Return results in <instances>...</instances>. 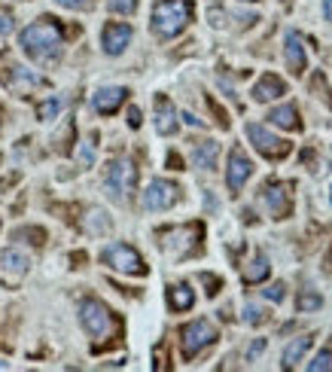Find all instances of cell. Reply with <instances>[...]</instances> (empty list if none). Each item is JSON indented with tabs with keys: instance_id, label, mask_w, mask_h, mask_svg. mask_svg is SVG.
Here are the masks:
<instances>
[{
	"instance_id": "6da1fadb",
	"label": "cell",
	"mask_w": 332,
	"mask_h": 372,
	"mask_svg": "<svg viewBox=\"0 0 332 372\" xmlns=\"http://www.w3.org/2000/svg\"><path fill=\"white\" fill-rule=\"evenodd\" d=\"M18 46H22V52L27 55L31 61L43 64V68H49L61 58L64 52V34L55 18H40V22L27 25L22 34H18Z\"/></svg>"
},
{
	"instance_id": "7a4b0ae2",
	"label": "cell",
	"mask_w": 332,
	"mask_h": 372,
	"mask_svg": "<svg viewBox=\"0 0 332 372\" xmlns=\"http://www.w3.org/2000/svg\"><path fill=\"white\" fill-rule=\"evenodd\" d=\"M189 18H192L189 4H180V0H155L153 31H155V37H162V40H171V37H177L183 27L189 25Z\"/></svg>"
},
{
	"instance_id": "3957f363",
	"label": "cell",
	"mask_w": 332,
	"mask_h": 372,
	"mask_svg": "<svg viewBox=\"0 0 332 372\" xmlns=\"http://www.w3.org/2000/svg\"><path fill=\"white\" fill-rule=\"evenodd\" d=\"M79 323L91 339H110L119 330L113 311H110L101 299H82L79 302Z\"/></svg>"
},
{
	"instance_id": "277c9868",
	"label": "cell",
	"mask_w": 332,
	"mask_h": 372,
	"mask_svg": "<svg viewBox=\"0 0 332 372\" xmlns=\"http://www.w3.org/2000/svg\"><path fill=\"white\" fill-rule=\"evenodd\" d=\"M137 186V168L132 159H113L104 171V190L113 202H125Z\"/></svg>"
},
{
	"instance_id": "5b68a950",
	"label": "cell",
	"mask_w": 332,
	"mask_h": 372,
	"mask_svg": "<svg viewBox=\"0 0 332 372\" xmlns=\"http://www.w3.org/2000/svg\"><path fill=\"white\" fill-rule=\"evenodd\" d=\"M201 223H189V226H177V229H168L162 232V247L165 254L174 256V259H186L192 256L196 250H201Z\"/></svg>"
},
{
	"instance_id": "8992f818",
	"label": "cell",
	"mask_w": 332,
	"mask_h": 372,
	"mask_svg": "<svg viewBox=\"0 0 332 372\" xmlns=\"http://www.w3.org/2000/svg\"><path fill=\"white\" fill-rule=\"evenodd\" d=\"M217 342V330L210 321H192L180 330V351H183V360H192L198 351H205L208 345Z\"/></svg>"
},
{
	"instance_id": "52a82bcc",
	"label": "cell",
	"mask_w": 332,
	"mask_h": 372,
	"mask_svg": "<svg viewBox=\"0 0 332 372\" xmlns=\"http://www.w3.org/2000/svg\"><path fill=\"white\" fill-rule=\"evenodd\" d=\"M101 259H104L110 268H116V272H125V275H134V278L146 275V266H143L141 254H137L134 247H128V244H110V247H104V250H101Z\"/></svg>"
},
{
	"instance_id": "ba28073f",
	"label": "cell",
	"mask_w": 332,
	"mask_h": 372,
	"mask_svg": "<svg viewBox=\"0 0 332 372\" xmlns=\"http://www.w3.org/2000/svg\"><path fill=\"white\" fill-rule=\"evenodd\" d=\"M247 137H250V144L265 156V159H283V156L290 153V141L272 135L269 128H262V125H256V123L247 125Z\"/></svg>"
},
{
	"instance_id": "9c48e42d",
	"label": "cell",
	"mask_w": 332,
	"mask_h": 372,
	"mask_svg": "<svg viewBox=\"0 0 332 372\" xmlns=\"http://www.w3.org/2000/svg\"><path fill=\"white\" fill-rule=\"evenodd\" d=\"M180 199V186L171 183V180H153L150 186H146L143 192V208L146 211H168L174 202Z\"/></svg>"
},
{
	"instance_id": "30bf717a",
	"label": "cell",
	"mask_w": 332,
	"mask_h": 372,
	"mask_svg": "<svg viewBox=\"0 0 332 372\" xmlns=\"http://www.w3.org/2000/svg\"><path fill=\"white\" fill-rule=\"evenodd\" d=\"M262 202H265V208H269V213L274 220L290 217V211H293V192H290L287 183H265Z\"/></svg>"
},
{
	"instance_id": "8fae6325",
	"label": "cell",
	"mask_w": 332,
	"mask_h": 372,
	"mask_svg": "<svg viewBox=\"0 0 332 372\" xmlns=\"http://www.w3.org/2000/svg\"><path fill=\"white\" fill-rule=\"evenodd\" d=\"M253 174V162L247 159V153L244 150H235L229 153V171H226V183H229V192H241V186L247 183V178Z\"/></svg>"
},
{
	"instance_id": "7c38bea8",
	"label": "cell",
	"mask_w": 332,
	"mask_h": 372,
	"mask_svg": "<svg viewBox=\"0 0 332 372\" xmlns=\"http://www.w3.org/2000/svg\"><path fill=\"white\" fill-rule=\"evenodd\" d=\"M132 43V27L122 22H107L104 31H101V46H104L107 55H119L125 52V46Z\"/></svg>"
},
{
	"instance_id": "4fadbf2b",
	"label": "cell",
	"mask_w": 332,
	"mask_h": 372,
	"mask_svg": "<svg viewBox=\"0 0 332 372\" xmlns=\"http://www.w3.org/2000/svg\"><path fill=\"white\" fill-rule=\"evenodd\" d=\"M125 95H128V92H125V89H119V86H107V89H98V92H95V98H91V107H95L98 113L110 116V113H116V110L122 107Z\"/></svg>"
},
{
	"instance_id": "5bb4252c",
	"label": "cell",
	"mask_w": 332,
	"mask_h": 372,
	"mask_svg": "<svg viewBox=\"0 0 332 372\" xmlns=\"http://www.w3.org/2000/svg\"><path fill=\"white\" fill-rule=\"evenodd\" d=\"M155 132L159 135H174L177 132V110L165 95L155 98Z\"/></svg>"
},
{
	"instance_id": "9a60e30c",
	"label": "cell",
	"mask_w": 332,
	"mask_h": 372,
	"mask_svg": "<svg viewBox=\"0 0 332 372\" xmlns=\"http://www.w3.org/2000/svg\"><path fill=\"white\" fill-rule=\"evenodd\" d=\"M283 55H287V68L296 73L305 70V64H308V55H305V46H302V37L296 31H290L287 34V46H283Z\"/></svg>"
},
{
	"instance_id": "2e32d148",
	"label": "cell",
	"mask_w": 332,
	"mask_h": 372,
	"mask_svg": "<svg viewBox=\"0 0 332 372\" xmlns=\"http://www.w3.org/2000/svg\"><path fill=\"white\" fill-rule=\"evenodd\" d=\"M283 92H287V86H283V80H278L274 73H265V77L253 86V101H260V104H265V101L281 98Z\"/></svg>"
},
{
	"instance_id": "e0dca14e",
	"label": "cell",
	"mask_w": 332,
	"mask_h": 372,
	"mask_svg": "<svg viewBox=\"0 0 332 372\" xmlns=\"http://www.w3.org/2000/svg\"><path fill=\"white\" fill-rule=\"evenodd\" d=\"M37 86H40V77L31 70H25V68H13L6 77V89L15 92V95H27V92L37 89Z\"/></svg>"
},
{
	"instance_id": "ac0fdd59",
	"label": "cell",
	"mask_w": 332,
	"mask_h": 372,
	"mask_svg": "<svg viewBox=\"0 0 332 372\" xmlns=\"http://www.w3.org/2000/svg\"><path fill=\"white\" fill-rule=\"evenodd\" d=\"M217 156H219L217 141H201V144H196V150H192V162H196V168H201V171H214Z\"/></svg>"
},
{
	"instance_id": "d6986e66",
	"label": "cell",
	"mask_w": 332,
	"mask_h": 372,
	"mask_svg": "<svg viewBox=\"0 0 332 372\" xmlns=\"http://www.w3.org/2000/svg\"><path fill=\"white\" fill-rule=\"evenodd\" d=\"M0 268L9 275H25L27 268H31V256L22 254V250H15V247H9L0 254Z\"/></svg>"
},
{
	"instance_id": "ffe728a7",
	"label": "cell",
	"mask_w": 332,
	"mask_h": 372,
	"mask_svg": "<svg viewBox=\"0 0 332 372\" xmlns=\"http://www.w3.org/2000/svg\"><path fill=\"white\" fill-rule=\"evenodd\" d=\"M269 119H272V125H278V128H287V132H296V128L302 125V123H299V113H296V107H293V104L274 107L272 113H269Z\"/></svg>"
},
{
	"instance_id": "44dd1931",
	"label": "cell",
	"mask_w": 332,
	"mask_h": 372,
	"mask_svg": "<svg viewBox=\"0 0 332 372\" xmlns=\"http://www.w3.org/2000/svg\"><path fill=\"white\" fill-rule=\"evenodd\" d=\"M192 302H196V293H192L186 284L168 287V305L174 311H186V309H192Z\"/></svg>"
},
{
	"instance_id": "7402d4cb",
	"label": "cell",
	"mask_w": 332,
	"mask_h": 372,
	"mask_svg": "<svg viewBox=\"0 0 332 372\" xmlns=\"http://www.w3.org/2000/svg\"><path fill=\"white\" fill-rule=\"evenodd\" d=\"M311 342H314L311 336H299L296 342H290V345H287V351H283V369H293V366H296L299 360L308 354Z\"/></svg>"
},
{
	"instance_id": "603a6c76",
	"label": "cell",
	"mask_w": 332,
	"mask_h": 372,
	"mask_svg": "<svg viewBox=\"0 0 332 372\" xmlns=\"http://www.w3.org/2000/svg\"><path fill=\"white\" fill-rule=\"evenodd\" d=\"M269 272H272L269 256H265V254H256V256L250 259V266L244 268V281H247V284H260V281H265V278H269Z\"/></svg>"
},
{
	"instance_id": "cb8c5ba5",
	"label": "cell",
	"mask_w": 332,
	"mask_h": 372,
	"mask_svg": "<svg viewBox=\"0 0 332 372\" xmlns=\"http://www.w3.org/2000/svg\"><path fill=\"white\" fill-rule=\"evenodd\" d=\"M82 226H86L91 235H104V232H110V217L104 211H89V217L82 220Z\"/></svg>"
},
{
	"instance_id": "d4e9b609",
	"label": "cell",
	"mask_w": 332,
	"mask_h": 372,
	"mask_svg": "<svg viewBox=\"0 0 332 372\" xmlns=\"http://www.w3.org/2000/svg\"><path fill=\"white\" fill-rule=\"evenodd\" d=\"M13 238L15 241H25V238H31V244H46V229H40V226H22V229H15L13 232Z\"/></svg>"
},
{
	"instance_id": "484cf974",
	"label": "cell",
	"mask_w": 332,
	"mask_h": 372,
	"mask_svg": "<svg viewBox=\"0 0 332 372\" xmlns=\"http://www.w3.org/2000/svg\"><path fill=\"white\" fill-rule=\"evenodd\" d=\"M58 110H61V98H49V101H43V104L37 107V116H40L43 123H49V119L58 116Z\"/></svg>"
},
{
	"instance_id": "4316f807",
	"label": "cell",
	"mask_w": 332,
	"mask_h": 372,
	"mask_svg": "<svg viewBox=\"0 0 332 372\" xmlns=\"http://www.w3.org/2000/svg\"><path fill=\"white\" fill-rule=\"evenodd\" d=\"M299 311H317L320 309V305H324V299H320V296L317 293H311V290H305V293H302L299 296Z\"/></svg>"
},
{
	"instance_id": "83f0119b",
	"label": "cell",
	"mask_w": 332,
	"mask_h": 372,
	"mask_svg": "<svg viewBox=\"0 0 332 372\" xmlns=\"http://www.w3.org/2000/svg\"><path fill=\"white\" fill-rule=\"evenodd\" d=\"M311 372H332V351H320V354L308 364Z\"/></svg>"
},
{
	"instance_id": "f1b7e54d",
	"label": "cell",
	"mask_w": 332,
	"mask_h": 372,
	"mask_svg": "<svg viewBox=\"0 0 332 372\" xmlns=\"http://www.w3.org/2000/svg\"><path fill=\"white\" fill-rule=\"evenodd\" d=\"M262 321H265V311L260 309V305L247 302V305H244V323H250V327H260Z\"/></svg>"
},
{
	"instance_id": "f546056e",
	"label": "cell",
	"mask_w": 332,
	"mask_h": 372,
	"mask_svg": "<svg viewBox=\"0 0 332 372\" xmlns=\"http://www.w3.org/2000/svg\"><path fill=\"white\" fill-rule=\"evenodd\" d=\"M110 9L119 16H132L137 9V0H110Z\"/></svg>"
},
{
	"instance_id": "4dcf8cb0",
	"label": "cell",
	"mask_w": 332,
	"mask_h": 372,
	"mask_svg": "<svg viewBox=\"0 0 332 372\" xmlns=\"http://www.w3.org/2000/svg\"><path fill=\"white\" fill-rule=\"evenodd\" d=\"M311 86H314V92H320V98L326 101V104L332 107V95H329V86H326V80H324V73H317L314 80H311Z\"/></svg>"
},
{
	"instance_id": "1f68e13d",
	"label": "cell",
	"mask_w": 332,
	"mask_h": 372,
	"mask_svg": "<svg viewBox=\"0 0 332 372\" xmlns=\"http://www.w3.org/2000/svg\"><path fill=\"white\" fill-rule=\"evenodd\" d=\"M58 6H64V9H89L95 0H55Z\"/></svg>"
},
{
	"instance_id": "d6a6232c",
	"label": "cell",
	"mask_w": 332,
	"mask_h": 372,
	"mask_svg": "<svg viewBox=\"0 0 332 372\" xmlns=\"http://www.w3.org/2000/svg\"><path fill=\"white\" fill-rule=\"evenodd\" d=\"M265 293V299H272V302H281L283 299V284H272L269 290H262Z\"/></svg>"
},
{
	"instance_id": "836d02e7",
	"label": "cell",
	"mask_w": 332,
	"mask_h": 372,
	"mask_svg": "<svg viewBox=\"0 0 332 372\" xmlns=\"http://www.w3.org/2000/svg\"><path fill=\"white\" fill-rule=\"evenodd\" d=\"M201 281L208 284V296H217V290H219V278H214V275H205V272H201Z\"/></svg>"
},
{
	"instance_id": "e575fe53",
	"label": "cell",
	"mask_w": 332,
	"mask_h": 372,
	"mask_svg": "<svg viewBox=\"0 0 332 372\" xmlns=\"http://www.w3.org/2000/svg\"><path fill=\"white\" fill-rule=\"evenodd\" d=\"M128 125L141 128V110H137V107H128Z\"/></svg>"
},
{
	"instance_id": "d590c367",
	"label": "cell",
	"mask_w": 332,
	"mask_h": 372,
	"mask_svg": "<svg viewBox=\"0 0 332 372\" xmlns=\"http://www.w3.org/2000/svg\"><path fill=\"white\" fill-rule=\"evenodd\" d=\"M9 31H13V18H9V16H0V37H6Z\"/></svg>"
},
{
	"instance_id": "8d00e7d4",
	"label": "cell",
	"mask_w": 332,
	"mask_h": 372,
	"mask_svg": "<svg viewBox=\"0 0 332 372\" xmlns=\"http://www.w3.org/2000/svg\"><path fill=\"white\" fill-rule=\"evenodd\" d=\"M324 13H326V18L332 22V0H324Z\"/></svg>"
},
{
	"instance_id": "74e56055",
	"label": "cell",
	"mask_w": 332,
	"mask_h": 372,
	"mask_svg": "<svg viewBox=\"0 0 332 372\" xmlns=\"http://www.w3.org/2000/svg\"><path fill=\"white\" fill-rule=\"evenodd\" d=\"M262 345H265V342H262V339H260V342H256V345L250 348V357H256V354H260V351H262Z\"/></svg>"
},
{
	"instance_id": "f35d334b",
	"label": "cell",
	"mask_w": 332,
	"mask_h": 372,
	"mask_svg": "<svg viewBox=\"0 0 332 372\" xmlns=\"http://www.w3.org/2000/svg\"><path fill=\"white\" fill-rule=\"evenodd\" d=\"M183 119H186L189 125H201V119H196V116H192V113H183Z\"/></svg>"
},
{
	"instance_id": "ab89813d",
	"label": "cell",
	"mask_w": 332,
	"mask_h": 372,
	"mask_svg": "<svg viewBox=\"0 0 332 372\" xmlns=\"http://www.w3.org/2000/svg\"><path fill=\"white\" fill-rule=\"evenodd\" d=\"M168 165H171V168H180V159H177V156L171 153V156H168Z\"/></svg>"
},
{
	"instance_id": "60d3db41",
	"label": "cell",
	"mask_w": 332,
	"mask_h": 372,
	"mask_svg": "<svg viewBox=\"0 0 332 372\" xmlns=\"http://www.w3.org/2000/svg\"><path fill=\"white\" fill-rule=\"evenodd\" d=\"M0 369H6V364H4V360H0Z\"/></svg>"
}]
</instances>
